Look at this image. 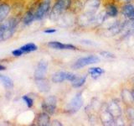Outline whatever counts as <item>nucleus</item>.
Instances as JSON below:
<instances>
[{"instance_id": "20", "label": "nucleus", "mask_w": 134, "mask_h": 126, "mask_svg": "<svg viewBox=\"0 0 134 126\" xmlns=\"http://www.w3.org/2000/svg\"><path fill=\"white\" fill-rule=\"evenodd\" d=\"M34 20H35V13H33L31 10L26 13V14L24 15V19H23V23L25 25H29L31 24Z\"/></svg>"}, {"instance_id": "24", "label": "nucleus", "mask_w": 134, "mask_h": 126, "mask_svg": "<svg viewBox=\"0 0 134 126\" xmlns=\"http://www.w3.org/2000/svg\"><path fill=\"white\" fill-rule=\"evenodd\" d=\"M100 55L104 58H107V59H113L115 58V55L112 54L111 52H109V51H102L100 52Z\"/></svg>"}, {"instance_id": "28", "label": "nucleus", "mask_w": 134, "mask_h": 126, "mask_svg": "<svg viewBox=\"0 0 134 126\" xmlns=\"http://www.w3.org/2000/svg\"><path fill=\"white\" fill-rule=\"evenodd\" d=\"M51 125H59V126H61V125H63L60 121H58V120H54L53 122H52V124H51Z\"/></svg>"}, {"instance_id": "4", "label": "nucleus", "mask_w": 134, "mask_h": 126, "mask_svg": "<svg viewBox=\"0 0 134 126\" xmlns=\"http://www.w3.org/2000/svg\"><path fill=\"white\" fill-rule=\"evenodd\" d=\"M51 3L52 0H42L35 13V20L43 19L48 14V13L51 10Z\"/></svg>"}, {"instance_id": "27", "label": "nucleus", "mask_w": 134, "mask_h": 126, "mask_svg": "<svg viewBox=\"0 0 134 126\" xmlns=\"http://www.w3.org/2000/svg\"><path fill=\"white\" fill-rule=\"evenodd\" d=\"M132 0H117V2L120 3L121 4H125V3H131Z\"/></svg>"}, {"instance_id": "18", "label": "nucleus", "mask_w": 134, "mask_h": 126, "mask_svg": "<svg viewBox=\"0 0 134 126\" xmlns=\"http://www.w3.org/2000/svg\"><path fill=\"white\" fill-rule=\"evenodd\" d=\"M88 73L91 75V77L93 79H97L100 75H102L104 73V70L98 66L91 67V68L88 70Z\"/></svg>"}, {"instance_id": "29", "label": "nucleus", "mask_w": 134, "mask_h": 126, "mask_svg": "<svg viewBox=\"0 0 134 126\" xmlns=\"http://www.w3.org/2000/svg\"><path fill=\"white\" fill-rule=\"evenodd\" d=\"M6 69V67L4 66H3V65H1L0 64V71H4Z\"/></svg>"}, {"instance_id": "19", "label": "nucleus", "mask_w": 134, "mask_h": 126, "mask_svg": "<svg viewBox=\"0 0 134 126\" xmlns=\"http://www.w3.org/2000/svg\"><path fill=\"white\" fill-rule=\"evenodd\" d=\"M10 12V7L7 3L0 4V23L4 20Z\"/></svg>"}, {"instance_id": "6", "label": "nucleus", "mask_w": 134, "mask_h": 126, "mask_svg": "<svg viewBox=\"0 0 134 126\" xmlns=\"http://www.w3.org/2000/svg\"><path fill=\"white\" fill-rule=\"evenodd\" d=\"M82 93L81 92H77L74 96V98L70 100V102L67 104L66 106V111L70 113H75L78 112L83 105V100H82Z\"/></svg>"}, {"instance_id": "21", "label": "nucleus", "mask_w": 134, "mask_h": 126, "mask_svg": "<svg viewBox=\"0 0 134 126\" xmlns=\"http://www.w3.org/2000/svg\"><path fill=\"white\" fill-rule=\"evenodd\" d=\"M20 49L23 50L24 53H29L32 51H35L38 49V46L34 43H28L23 46H21Z\"/></svg>"}, {"instance_id": "11", "label": "nucleus", "mask_w": 134, "mask_h": 126, "mask_svg": "<svg viewBox=\"0 0 134 126\" xmlns=\"http://www.w3.org/2000/svg\"><path fill=\"white\" fill-rule=\"evenodd\" d=\"M48 46L54 50H77L76 46L71 44H63L59 41H49L48 43Z\"/></svg>"}, {"instance_id": "13", "label": "nucleus", "mask_w": 134, "mask_h": 126, "mask_svg": "<svg viewBox=\"0 0 134 126\" xmlns=\"http://www.w3.org/2000/svg\"><path fill=\"white\" fill-rule=\"evenodd\" d=\"M35 124L40 126H48L50 124V118L49 114L47 113L43 112L37 115L35 119Z\"/></svg>"}, {"instance_id": "32", "label": "nucleus", "mask_w": 134, "mask_h": 126, "mask_svg": "<svg viewBox=\"0 0 134 126\" xmlns=\"http://www.w3.org/2000/svg\"><path fill=\"white\" fill-rule=\"evenodd\" d=\"M133 5H134V4H133Z\"/></svg>"}, {"instance_id": "22", "label": "nucleus", "mask_w": 134, "mask_h": 126, "mask_svg": "<svg viewBox=\"0 0 134 126\" xmlns=\"http://www.w3.org/2000/svg\"><path fill=\"white\" fill-rule=\"evenodd\" d=\"M0 81L3 82V84L6 87L10 88V87H13V86H14V82L12 81V79L10 77H7V76L0 74Z\"/></svg>"}, {"instance_id": "1", "label": "nucleus", "mask_w": 134, "mask_h": 126, "mask_svg": "<svg viewBox=\"0 0 134 126\" xmlns=\"http://www.w3.org/2000/svg\"><path fill=\"white\" fill-rule=\"evenodd\" d=\"M72 0H56L49 13V19L57 20L70 8Z\"/></svg>"}, {"instance_id": "10", "label": "nucleus", "mask_w": 134, "mask_h": 126, "mask_svg": "<svg viewBox=\"0 0 134 126\" xmlns=\"http://www.w3.org/2000/svg\"><path fill=\"white\" fill-rule=\"evenodd\" d=\"M121 13L124 18L127 19H134V5L131 3L121 4Z\"/></svg>"}, {"instance_id": "5", "label": "nucleus", "mask_w": 134, "mask_h": 126, "mask_svg": "<svg viewBox=\"0 0 134 126\" xmlns=\"http://www.w3.org/2000/svg\"><path fill=\"white\" fill-rule=\"evenodd\" d=\"M56 106L57 98L54 95L48 96L47 98H45L43 100V102L41 103V108L43 109V111L47 113L49 115H52L54 113V112L56 110Z\"/></svg>"}, {"instance_id": "30", "label": "nucleus", "mask_w": 134, "mask_h": 126, "mask_svg": "<svg viewBox=\"0 0 134 126\" xmlns=\"http://www.w3.org/2000/svg\"><path fill=\"white\" fill-rule=\"evenodd\" d=\"M131 92H132V99H133V103H134V89Z\"/></svg>"}, {"instance_id": "2", "label": "nucleus", "mask_w": 134, "mask_h": 126, "mask_svg": "<svg viewBox=\"0 0 134 126\" xmlns=\"http://www.w3.org/2000/svg\"><path fill=\"white\" fill-rule=\"evenodd\" d=\"M17 25H18V20L15 18L8 19L0 25V42L11 38L16 30Z\"/></svg>"}, {"instance_id": "26", "label": "nucleus", "mask_w": 134, "mask_h": 126, "mask_svg": "<svg viewBox=\"0 0 134 126\" xmlns=\"http://www.w3.org/2000/svg\"><path fill=\"white\" fill-rule=\"evenodd\" d=\"M57 30L56 29H52V28H49V29H46L44 30V33L45 34H53V33H55Z\"/></svg>"}, {"instance_id": "31", "label": "nucleus", "mask_w": 134, "mask_h": 126, "mask_svg": "<svg viewBox=\"0 0 134 126\" xmlns=\"http://www.w3.org/2000/svg\"><path fill=\"white\" fill-rule=\"evenodd\" d=\"M114 1H117V0H114Z\"/></svg>"}, {"instance_id": "8", "label": "nucleus", "mask_w": 134, "mask_h": 126, "mask_svg": "<svg viewBox=\"0 0 134 126\" xmlns=\"http://www.w3.org/2000/svg\"><path fill=\"white\" fill-rule=\"evenodd\" d=\"M100 0H86L83 6V13L96 14V11L100 6Z\"/></svg>"}, {"instance_id": "7", "label": "nucleus", "mask_w": 134, "mask_h": 126, "mask_svg": "<svg viewBox=\"0 0 134 126\" xmlns=\"http://www.w3.org/2000/svg\"><path fill=\"white\" fill-rule=\"evenodd\" d=\"M77 75L69 71H57L52 75L51 80L54 83H60L65 81H70V82L76 77Z\"/></svg>"}, {"instance_id": "16", "label": "nucleus", "mask_w": 134, "mask_h": 126, "mask_svg": "<svg viewBox=\"0 0 134 126\" xmlns=\"http://www.w3.org/2000/svg\"><path fill=\"white\" fill-rule=\"evenodd\" d=\"M36 86L40 92H46L49 90V82L46 81L45 78H41V79H36L35 80Z\"/></svg>"}, {"instance_id": "9", "label": "nucleus", "mask_w": 134, "mask_h": 126, "mask_svg": "<svg viewBox=\"0 0 134 126\" xmlns=\"http://www.w3.org/2000/svg\"><path fill=\"white\" fill-rule=\"evenodd\" d=\"M48 70V62L45 61H40L36 66L35 71V80L45 78V74Z\"/></svg>"}, {"instance_id": "17", "label": "nucleus", "mask_w": 134, "mask_h": 126, "mask_svg": "<svg viewBox=\"0 0 134 126\" xmlns=\"http://www.w3.org/2000/svg\"><path fill=\"white\" fill-rule=\"evenodd\" d=\"M86 77L87 76L86 75H82V76H76L72 82H71V85L72 87H75V88H78V87H82L84 84H85L86 81Z\"/></svg>"}, {"instance_id": "23", "label": "nucleus", "mask_w": 134, "mask_h": 126, "mask_svg": "<svg viewBox=\"0 0 134 126\" xmlns=\"http://www.w3.org/2000/svg\"><path fill=\"white\" fill-rule=\"evenodd\" d=\"M22 99L24 100V102L25 103V104L27 105L28 108H32L33 105H34V100L30 98V97H29L27 95H24L22 97Z\"/></svg>"}, {"instance_id": "14", "label": "nucleus", "mask_w": 134, "mask_h": 126, "mask_svg": "<svg viewBox=\"0 0 134 126\" xmlns=\"http://www.w3.org/2000/svg\"><path fill=\"white\" fill-rule=\"evenodd\" d=\"M100 120H102V123L105 125L116 124V119L108 110L103 111L102 113V114H100Z\"/></svg>"}, {"instance_id": "25", "label": "nucleus", "mask_w": 134, "mask_h": 126, "mask_svg": "<svg viewBox=\"0 0 134 126\" xmlns=\"http://www.w3.org/2000/svg\"><path fill=\"white\" fill-rule=\"evenodd\" d=\"M23 54H24V51H23V50H21L20 48H19V49H16V50H13V51H12V55H13L14 56H15V57L21 56Z\"/></svg>"}, {"instance_id": "12", "label": "nucleus", "mask_w": 134, "mask_h": 126, "mask_svg": "<svg viewBox=\"0 0 134 126\" xmlns=\"http://www.w3.org/2000/svg\"><path fill=\"white\" fill-rule=\"evenodd\" d=\"M105 10L107 12L108 18L114 19L118 16L119 14V8L114 3H108L105 6Z\"/></svg>"}, {"instance_id": "3", "label": "nucleus", "mask_w": 134, "mask_h": 126, "mask_svg": "<svg viewBox=\"0 0 134 126\" xmlns=\"http://www.w3.org/2000/svg\"><path fill=\"white\" fill-rule=\"evenodd\" d=\"M98 62H100V58L97 56H96V55H90V56H87L85 57L79 58L73 64L72 68L78 70V69L83 68V67H85L86 66L96 64V63H98Z\"/></svg>"}, {"instance_id": "15", "label": "nucleus", "mask_w": 134, "mask_h": 126, "mask_svg": "<svg viewBox=\"0 0 134 126\" xmlns=\"http://www.w3.org/2000/svg\"><path fill=\"white\" fill-rule=\"evenodd\" d=\"M107 110L111 113L112 116L114 117L116 119L121 117V109L119 106V104L116 102H111L109 104Z\"/></svg>"}]
</instances>
